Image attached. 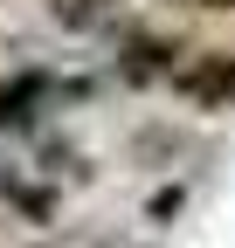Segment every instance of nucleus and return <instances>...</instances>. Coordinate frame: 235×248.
I'll return each instance as SVG.
<instances>
[{"label":"nucleus","mask_w":235,"mask_h":248,"mask_svg":"<svg viewBox=\"0 0 235 248\" xmlns=\"http://www.w3.org/2000/svg\"><path fill=\"white\" fill-rule=\"evenodd\" d=\"M125 0H55V21L63 28H104Z\"/></svg>","instance_id":"20e7f679"},{"label":"nucleus","mask_w":235,"mask_h":248,"mask_svg":"<svg viewBox=\"0 0 235 248\" xmlns=\"http://www.w3.org/2000/svg\"><path fill=\"white\" fill-rule=\"evenodd\" d=\"M187 55H194V48H187L180 35H166V28H132V35L118 42V83H132V90L173 83Z\"/></svg>","instance_id":"f257e3e1"},{"label":"nucleus","mask_w":235,"mask_h":248,"mask_svg":"<svg viewBox=\"0 0 235 248\" xmlns=\"http://www.w3.org/2000/svg\"><path fill=\"white\" fill-rule=\"evenodd\" d=\"M55 97H63V83H55L49 69H14L0 76V131H28V124H42L55 110Z\"/></svg>","instance_id":"7ed1b4c3"},{"label":"nucleus","mask_w":235,"mask_h":248,"mask_svg":"<svg viewBox=\"0 0 235 248\" xmlns=\"http://www.w3.org/2000/svg\"><path fill=\"white\" fill-rule=\"evenodd\" d=\"M180 7H201V14H235V0H180Z\"/></svg>","instance_id":"39448f33"},{"label":"nucleus","mask_w":235,"mask_h":248,"mask_svg":"<svg viewBox=\"0 0 235 248\" xmlns=\"http://www.w3.org/2000/svg\"><path fill=\"white\" fill-rule=\"evenodd\" d=\"M166 90H180L194 110H235V55L228 48H194Z\"/></svg>","instance_id":"f03ea898"}]
</instances>
